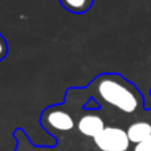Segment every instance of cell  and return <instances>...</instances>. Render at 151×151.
<instances>
[{"mask_svg":"<svg viewBox=\"0 0 151 151\" xmlns=\"http://www.w3.org/2000/svg\"><path fill=\"white\" fill-rule=\"evenodd\" d=\"M78 131L85 137L96 138L99 133L105 129V123L99 115L96 114H86L80 118L78 121Z\"/></svg>","mask_w":151,"mask_h":151,"instance_id":"obj_4","label":"cell"},{"mask_svg":"<svg viewBox=\"0 0 151 151\" xmlns=\"http://www.w3.org/2000/svg\"><path fill=\"white\" fill-rule=\"evenodd\" d=\"M42 123L48 129L57 131H69L74 127V119L66 110L60 107H49L42 113Z\"/></svg>","mask_w":151,"mask_h":151,"instance_id":"obj_3","label":"cell"},{"mask_svg":"<svg viewBox=\"0 0 151 151\" xmlns=\"http://www.w3.org/2000/svg\"><path fill=\"white\" fill-rule=\"evenodd\" d=\"M94 139V143L101 151H127L130 139L127 131L119 127H105Z\"/></svg>","mask_w":151,"mask_h":151,"instance_id":"obj_2","label":"cell"},{"mask_svg":"<svg viewBox=\"0 0 151 151\" xmlns=\"http://www.w3.org/2000/svg\"><path fill=\"white\" fill-rule=\"evenodd\" d=\"M8 50H9V48H8L7 41H5L4 36L0 33V61H3L5 57H7Z\"/></svg>","mask_w":151,"mask_h":151,"instance_id":"obj_7","label":"cell"},{"mask_svg":"<svg viewBox=\"0 0 151 151\" xmlns=\"http://www.w3.org/2000/svg\"><path fill=\"white\" fill-rule=\"evenodd\" d=\"M127 137L130 142L133 143H139V142L147 139L151 137V125L149 122H135L130 125L127 129Z\"/></svg>","mask_w":151,"mask_h":151,"instance_id":"obj_5","label":"cell"},{"mask_svg":"<svg viewBox=\"0 0 151 151\" xmlns=\"http://www.w3.org/2000/svg\"><path fill=\"white\" fill-rule=\"evenodd\" d=\"M58 1L68 12L82 15L90 9L94 0H58Z\"/></svg>","mask_w":151,"mask_h":151,"instance_id":"obj_6","label":"cell"},{"mask_svg":"<svg viewBox=\"0 0 151 151\" xmlns=\"http://www.w3.org/2000/svg\"><path fill=\"white\" fill-rule=\"evenodd\" d=\"M90 88H93L101 101L123 113L131 114L139 107L141 98L137 89L119 74L104 73L97 76L91 81Z\"/></svg>","mask_w":151,"mask_h":151,"instance_id":"obj_1","label":"cell"},{"mask_svg":"<svg viewBox=\"0 0 151 151\" xmlns=\"http://www.w3.org/2000/svg\"><path fill=\"white\" fill-rule=\"evenodd\" d=\"M134 151H151V137L135 145Z\"/></svg>","mask_w":151,"mask_h":151,"instance_id":"obj_8","label":"cell"}]
</instances>
